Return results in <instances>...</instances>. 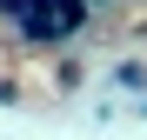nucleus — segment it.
<instances>
[{"instance_id": "obj_1", "label": "nucleus", "mask_w": 147, "mask_h": 140, "mask_svg": "<svg viewBox=\"0 0 147 140\" xmlns=\"http://www.w3.org/2000/svg\"><path fill=\"white\" fill-rule=\"evenodd\" d=\"M100 7H107V0H100Z\"/></svg>"}]
</instances>
